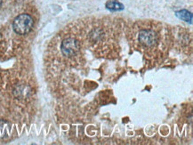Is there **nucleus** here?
Wrapping results in <instances>:
<instances>
[{
    "mask_svg": "<svg viewBox=\"0 0 193 145\" xmlns=\"http://www.w3.org/2000/svg\"><path fill=\"white\" fill-rule=\"evenodd\" d=\"M33 24H34V22L31 16L27 13H22V14L18 15L17 17L14 19L13 23H12V28L17 34L25 35L31 30Z\"/></svg>",
    "mask_w": 193,
    "mask_h": 145,
    "instance_id": "nucleus-1",
    "label": "nucleus"
},
{
    "mask_svg": "<svg viewBox=\"0 0 193 145\" xmlns=\"http://www.w3.org/2000/svg\"><path fill=\"white\" fill-rule=\"evenodd\" d=\"M61 49L63 55L66 57H71L74 56L77 52L80 49V45L79 42L73 38H69L62 41L61 45Z\"/></svg>",
    "mask_w": 193,
    "mask_h": 145,
    "instance_id": "nucleus-2",
    "label": "nucleus"
},
{
    "mask_svg": "<svg viewBox=\"0 0 193 145\" xmlns=\"http://www.w3.org/2000/svg\"><path fill=\"white\" fill-rule=\"evenodd\" d=\"M138 40L145 47H152L157 43L158 37L151 29H141L138 34Z\"/></svg>",
    "mask_w": 193,
    "mask_h": 145,
    "instance_id": "nucleus-3",
    "label": "nucleus"
},
{
    "mask_svg": "<svg viewBox=\"0 0 193 145\" xmlns=\"http://www.w3.org/2000/svg\"><path fill=\"white\" fill-rule=\"evenodd\" d=\"M11 132V125L6 120H0V139L6 138Z\"/></svg>",
    "mask_w": 193,
    "mask_h": 145,
    "instance_id": "nucleus-4",
    "label": "nucleus"
},
{
    "mask_svg": "<svg viewBox=\"0 0 193 145\" xmlns=\"http://www.w3.org/2000/svg\"><path fill=\"white\" fill-rule=\"evenodd\" d=\"M106 7L110 10H112V11H121L125 8L123 4H121L120 2H117L116 0L108 1L106 3Z\"/></svg>",
    "mask_w": 193,
    "mask_h": 145,
    "instance_id": "nucleus-5",
    "label": "nucleus"
},
{
    "mask_svg": "<svg viewBox=\"0 0 193 145\" xmlns=\"http://www.w3.org/2000/svg\"><path fill=\"white\" fill-rule=\"evenodd\" d=\"M176 16L183 21H185V22H191V21H192V14H191V12H189L187 10H181V11L176 12Z\"/></svg>",
    "mask_w": 193,
    "mask_h": 145,
    "instance_id": "nucleus-6",
    "label": "nucleus"
},
{
    "mask_svg": "<svg viewBox=\"0 0 193 145\" xmlns=\"http://www.w3.org/2000/svg\"><path fill=\"white\" fill-rule=\"evenodd\" d=\"M2 5V0H0V6Z\"/></svg>",
    "mask_w": 193,
    "mask_h": 145,
    "instance_id": "nucleus-7",
    "label": "nucleus"
}]
</instances>
